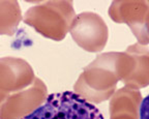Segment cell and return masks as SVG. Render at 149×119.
<instances>
[{"instance_id": "obj_11", "label": "cell", "mask_w": 149, "mask_h": 119, "mask_svg": "<svg viewBox=\"0 0 149 119\" xmlns=\"http://www.w3.org/2000/svg\"><path fill=\"white\" fill-rule=\"evenodd\" d=\"M139 119H149V94L141 100L139 108Z\"/></svg>"}, {"instance_id": "obj_3", "label": "cell", "mask_w": 149, "mask_h": 119, "mask_svg": "<svg viewBox=\"0 0 149 119\" xmlns=\"http://www.w3.org/2000/svg\"><path fill=\"white\" fill-rule=\"evenodd\" d=\"M23 119H104V116L78 93L64 91L48 95L40 108Z\"/></svg>"}, {"instance_id": "obj_4", "label": "cell", "mask_w": 149, "mask_h": 119, "mask_svg": "<svg viewBox=\"0 0 149 119\" xmlns=\"http://www.w3.org/2000/svg\"><path fill=\"white\" fill-rule=\"evenodd\" d=\"M70 33L80 48L91 53L102 51L109 38L108 26L104 19L100 15L90 12L76 15Z\"/></svg>"}, {"instance_id": "obj_1", "label": "cell", "mask_w": 149, "mask_h": 119, "mask_svg": "<svg viewBox=\"0 0 149 119\" xmlns=\"http://www.w3.org/2000/svg\"><path fill=\"white\" fill-rule=\"evenodd\" d=\"M121 52L98 54L84 68L74 83V92L91 104H100L109 100L121 81Z\"/></svg>"}, {"instance_id": "obj_10", "label": "cell", "mask_w": 149, "mask_h": 119, "mask_svg": "<svg viewBox=\"0 0 149 119\" xmlns=\"http://www.w3.org/2000/svg\"><path fill=\"white\" fill-rule=\"evenodd\" d=\"M23 20L18 1L0 0V35L13 36Z\"/></svg>"}, {"instance_id": "obj_2", "label": "cell", "mask_w": 149, "mask_h": 119, "mask_svg": "<svg viewBox=\"0 0 149 119\" xmlns=\"http://www.w3.org/2000/svg\"><path fill=\"white\" fill-rule=\"evenodd\" d=\"M72 1H46L28 8L23 17L25 24L50 40L60 42L70 32L74 19Z\"/></svg>"}, {"instance_id": "obj_5", "label": "cell", "mask_w": 149, "mask_h": 119, "mask_svg": "<svg viewBox=\"0 0 149 119\" xmlns=\"http://www.w3.org/2000/svg\"><path fill=\"white\" fill-rule=\"evenodd\" d=\"M47 97L46 84L35 78L31 86L8 95L0 110V119H23L40 108Z\"/></svg>"}, {"instance_id": "obj_8", "label": "cell", "mask_w": 149, "mask_h": 119, "mask_svg": "<svg viewBox=\"0 0 149 119\" xmlns=\"http://www.w3.org/2000/svg\"><path fill=\"white\" fill-rule=\"evenodd\" d=\"M149 10V1L118 0L109 7L110 18L116 23H125L138 40V44L146 46L144 23Z\"/></svg>"}, {"instance_id": "obj_7", "label": "cell", "mask_w": 149, "mask_h": 119, "mask_svg": "<svg viewBox=\"0 0 149 119\" xmlns=\"http://www.w3.org/2000/svg\"><path fill=\"white\" fill-rule=\"evenodd\" d=\"M34 80V70L25 59L0 58V92L8 96L31 86Z\"/></svg>"}, {"instance_id": "obj_9", "label": "cell", "mask_w": 149, "mask_h": 119, "mask_svg": "<svg viewBox=\"0 0 149 119\" xmlns=\"http://www.w3.org/2000/svg\"><path fill=\"white\" fill-rule=\"evenodd\" d=\"M140 91L130 87L117 90L110 100V119H139Z\"/></svg>"}, {"instance_id": "obj_13", "label": "cell", "mask_w": 149, "mask_h": 119, "mask_svg": "<svg viewBox=\"0 0 149 119\" xmlns=\"http://www.w3.org/2000/svg\"><path fill=\"white\" fill-rule=\"evenodd\" d=\"M7 97H8L7 95H5L2 92H0V110H1V107H2V105L4 104V102L6 100Z\"/></svg>"}, {"instance_id": "obj_6", "label": "cell", "mask_w": 149, "mask_h": 119, "mask_svg": "<svg viewBox=\"0 0 149 119\" xmlns=\"http://www.w3.org/2000/svg\"><path fill=\"white\" fill-rule=\"evenodd\" d=\"M121 82L139 90L149 85V49L134 44L121 52Z\"/></svg>"}, {"instance_id": "obj_12", "label": "cell", "mask_w": 149, "mask_h": 119, "mask_svg": "<svg viewBox=\"0 0 149 119\" xmlns=\"http://www.w3.org/2000/svg\"><path fill=\"white\" fill-rule=\"evenodd\" d=\"M144 31H145V38H146V44H149V10L146 15V19L144 23Z\"/></svg>"}]
</instances>
